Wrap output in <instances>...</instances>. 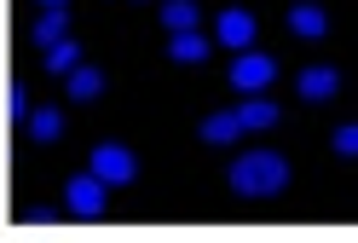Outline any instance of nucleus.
Masks as SVG:
<instances>
[{"label": "nucleus", "mask_w": 358, "mask_h": 243, "mask_svg": "<svg viewBox=\"0 0 358 243\" xmlns=\"http://www.w3.org/2000/svg\"><path fill=\"white\" fill-rule=\"evenodd\" d=\"M237 116H243V127H249V134H266V127H278V104L266 99V93H249L237 104Z\"/></svg>", "instance_id": "9"}, {"label": "nucleus", "mask_w": 358, "mask_h": 243, "mask_svg": "<svg viewBox=\"0 0 358 243\" xmlns=\"http://www.w3.org/2000/svg\"><path fill=\"white\" fill-rule=\"evenodd\" d=\"M47 70H52V76H70V70H81V47H76L70 35H64L58 47H47Z\"/></svg>", "instance_id": "14"}, {"label": "nucleus", "mask_w": 358, "mask_h": 243, "mask_svg": "<svg viewBox=\"0 0 358 243\" xmlns=\"http://www.w3.org/2000/svg\"><path fill=\"white\" fill-rule=\"evenodd\" d=\"M104 191H110V180H99V174L87 168V174H76V180H70V191H64V209L81 214V220H99V214H104Z\"/></svg>", "instance_id": "4"}, {"label": "nucleus", "mask_w": 358, "mask_h": 243, "mask_svg": "<svg viewBox=\"0 0 358 243\" xmlns=\"http://www.w3.org/2000/svg\"><path fill=\"white\" fill-rule=\"evenodd\" d=\"M278 81V58L272 53H237L231 58V87H237V93H266V87H272Z\"/></svg>", "instance_id": "2"}, {"label": "nucleus", "mask_w": 358, "mask_h": 243, "mask_svg": "<svg viewBox=\"0 0 358 243\" xmlns=\"http://www.w3.org/2000/svg\"><path fill=\"white\" fill-rule=\"evenodd\" d=\"M295 93H301L306 104H329L335 93H341V76H335L329 64H306V70L295 76Z\"/></svg>", "instance_id": "5"}, {"label": "nucleus", "mask_w": 358, "mask_h": 243, "mask_svg": "<svg viewBox=\"0 0 358 243\" xmlns=\"http://www.w3.org/2000/svg\"><path fill=\"white\" fill-rule=\"evenodd\" d=\"M64 35H70V12L47 6V12H41V24H35V47H58Z\"/></svg>", "instance_id": "11"}, {"label": "nucleus", "mask_w": 358, "mask_h": 243, "mask_svg": "<svg viewBox=\"0 0 358 243\" xmlns=\"http://www.w3.org/2000/svg\"><path fill=\"white\" fill-rule=\"evenodd\" d=\"M29 110H35V104H29V87H12V116L29 122Z\"/></svg>", "instance_id": "17"}, {"label": "nucleus", "mask_w": 358, "mask_h": 243, "mask_svg": "<svg viewBox=\"0 0 358 243\" xmlns=\"http://www.w3.org/2000/svg\"><path fill=\"white\" fill-rule=\"evenodd\" d=\"M64 81H70V99H76V104H93V99L104 93V70H93V64H81V70H70Z\"/></svg>", "instance_id": "10"}, {"label": "nucleus", "mask_w": 358, "mask_h": 243, "mask_svg": "<svg viewBox=\"0 0 358 243\" xmlns=\"http://www.w3.org/2000/svg\"><path fill=\"white\" fill-rule=\"evenodd\" d=\"M168 58H173V64H203V58H208V41L196 35V29H179V35L168 41Z\"/></svg>", "instance_id": "12"}, {"label": "nucleus", "mask_w": 358, "mask_h": 243, "mask_svg": "<svg viewBox=\"0 0 358 243\" xmlns=\"http://www.w3.org/2000/svg\"><path fill=\"white\" fill-rule=\"evenodd\" d=\"M214 35H220V47L249 53L255 47V18L243 12V6H226V12H220V24H214Z\"/></svg>", "instance_id": "6"}, {"label": "nucleus", "mask_w": 358, "mask_h": 243, "mask_svg": "<svg viewBox=\"0 0 358 243\" xmlns=\"http://www.w3.org/2000/svg\"><path fill=\"white\" fill-rule=\"evenodd\" d=\"M289 29H295L301 41H324L329 35V12L318 6V0H295V6H289Z\"/></svg>", "instance_id": "7"}, {"label": "nucleus", "mask_w": 358, "mask_h": 243, "mask_svg": "<svg viewBox=\"0 0 358 243\" xmlns=\"http://www.w3.org/2000/svg\"><path fill=\"white\" fill-rule=\"evenodd\" d=\"M196 18H203V12H196V0H168V6H162V24H168V35H179V29H196Z\"/></svg>", "instance_id": "13"}, {"label": "nucleus", "mask_w": 358, "mask_h": 243, "mask_svg": "<svg viewBox=\"0 0 358 243\" xmlns=\"http://www.w3.org/2000/svg\"><path fill=\"white\" fill-rule=\"evenodd\" d=\"M329 145H335V157H358V122H341L329 134Z\"/></svg>", "instance_id": "16"}, {"label": "nucleus", "mask_w": 358, "mask_h": 243, "mask_svg": "<svg viewBox=\"0 0 358 243\" xmlns=\"http://www.w3.org/2000/svg\"><path fill=\"white\" fill-rule=\"evenodd\" d=\"M93 174L110 180V186H133L139 180V157H133L122 139H104V145H93Z\"/></svg>", "instance_id": "3"}, {"label": "nucleus", "mask_w": 358, "mask_h": 243, "mask_svg": "<svg viewBox=\"0 0 358 243\" xmlns=\"http://www.w3.org/2000/svg\"><path fill=\"white\" fill-rule=\"evenodd\" d=\"M226 180H231L237 197H278L289 186V162L278 157V151H243Z\"/></svg>", "instance_id": "1"}, {"label": "nucleus", "mask_w": 358, "mask_h": 243, "mask_svg": "<svg viewBox=\"0 0 358 243\" xmlns=\"http://www.w3.org/2000/svg\"><path fill=\"white\" fill-rule=\"evenodd\" d=\"M41 6H64V0H41Z\"/></svg>", "instance_id": "18"}, {"label": "nucleus", "mask_w": 358, "mask_h": 243, "mask_svg": "<svg viewBox=\"0 0 358 243\" xmlns=\"http://www.w3.org/2000/svg\"><path fill=\"white\" fill-rule=\"evenodd\" d=\"M58 134H64V116H58V110H29V139L52 145Z\"/></svg>", "instance_id": "15"}, {"label": "nucleus", "mask_w": 358, "mask_h": 243, "mask_svg": "<svg viewBox=\"0 0 358 243\" xmlns=\"http://www.w3.org/2000/svg\"><path fill=\"white\" fill-rule=\"evenodd\" d=\"M196 134H203L208 145H231L237 134H249V127H243L237 110H214V116H203V127H196Z\"/></svg>", "instance_id": "8"}]
</instances>
